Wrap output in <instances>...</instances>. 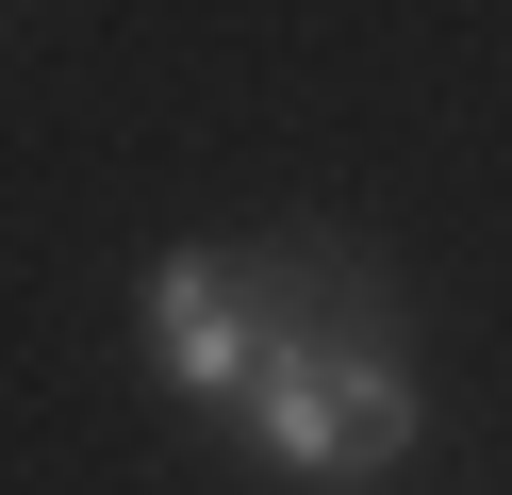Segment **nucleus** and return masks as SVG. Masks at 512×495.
Wrapping results in <instances>:
<instances>
[{"mask_svg":"<svg viewBox=\"0 0 512 495\" xmlns=\"http://www.w3.org/2000/svg\"><path fill=\"white\" fill-rule=\"evenodd\" d=\"M248 429H265L281 479H397L413 462V380H397V347H364V314H281V264H265Z\"/></svg>","mask_w":512,"mask_h":495,"instance_id":"obj_1","label":"nucleus"},{"mask_svg":"<svg viewBox=\"0 0 512 495\" xmlns=\"http://www.w3.org/2000/svg\"><path fill=\"white\" fill-rule=\"evenodd\" d=\"M133 330H149V380H166V396L248 413V380H265V264L166 248V264H149V297H133Z\"/></svg>","mask_w":512,"mask_h":495,"instance_id":"obj_2","label":"nucleus"}]
</instances>
